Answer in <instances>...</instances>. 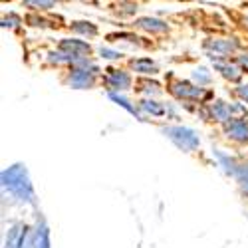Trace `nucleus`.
I'll return each mask as SVG.
<instances>
[{
  "label": "nucleus",
  "mask_w": 248,
  "mask_h": 248,
  "mask_svg": "<svg viewBox=\"0 0 248 248\" xmlns=\"http://www.w3.org/2000/svg\"><path fill=\"white\" fill-rule=\"evenodd\" d=\"M215 66H217V70H220V74L226 79H232V81H236L240 78V74H242L234 64H229V62H215Z\"/></svg>",
  "instance_id": "9b49d317"
},
{
  "label": "nucleus",
  "mask_w": 248,
  "mask_h": 248,
  "mask_svg": "<svg viewBox=\"0 0 248 248\" xmlns=\"http://www.w3.org/2000/svg\"><path fill=\"white\" fill-rule=\"evenodd\" d=\"M234 175H236V179H238V183H240L242 191L248 195V165H238Z\"/></svg>",
  "instance_id": "4468645a"
},
{
  "label": "nucleus",
  "mask_w": 248,
  "mask_h": 248,
  "mask_svg": "<svg viewBox=\"0 0 248 248\" xmlns=\"http://www.w3.org/2000/svg\"><path fill=\"white\" fill-rule=\"evenodd\" d=\"M238 64L248 72V54H244V56H240V58H238Z\"/></svg>",
  "instance_id": "412c9836"
},
{
  "label": "nucleus",
  "mask_w": 248,
  "mask_h": 248,
  "mask_svg": "<svg viewBox=\"0 0 248 248\" xmlns=\"http://www.w3.org/2000/svg\"><path fill=\"white\" fill-rule=\"evenodd\" d=\"M204 48L209 50V56L215 60V58H222L226 54H231L238 48V42L236 40H209L204 44Z\"/></svg>",
  "instance_id": "7ed1b4c3"
},
{
  "label": "nucleus",
  "mask_w": 248,
  "mask_h": 248,
  "mask_svg": "<svg viewBox=\"0 0 248 248\" xmlns=\"http://www.w3.org/2000/svg\"><path fill=\"white\" fill-rule=\"evenodd\" d=\"M92 74H93V72H88V70H74V74L70 76V86H72V88H78V90L90 88V86L93 84Z\"/></svg>",
  "instance_id": "6e6552de"
},
{
  "label": "nucleus",
  "mask_w": 248,
  "mask_h": 248,
  "mask_svg": "<svg viewBox=\"0 0 248 248\" xmlns=\"http://www.w3.org/2000/svg\"><path fill=\"white\" fill-rule=\"evenodd\" d=\"M2 185H4V189H8L20 201L34 202V191H32L28 173L22 165H14V167H10L8 171H4L2 173Z\"/></svg>",
  "instance_id": "f257e3e1"
},
{
  "label": "nucleus",
  "mask_w": 248,
  "mask_h": 248,
  "mask_svg": "<svg viewBox=\"0 0 248 248\" xmlns=\"http://www.w3.org/2000/svg\"><path fill=\"white\" fill-rule=\"evenodd\" d=\"M74 30L76 32H81V34H90V36H95V26L90 24V22H76L74 24Z\"/></svg>",
  "instance_id": "2eb2a0df"
},
{
  "label": "nucleus",
  "mask_w": 248,
  "mask_h": 248,
  "mask_svg": "<svg viewBox=\"0 0 248 248\" xmlns=\"http://www.w3.org/2000/svg\"><path fill=\"white\" fill-rule=\"evenodd\" d=\"M62 50L70 56H74L78 62L81 60V56L90 54V46L86 42H79V40H64V42H62Z\"/></svg>",
  "instance_id": "423d86ee"
},
{
  "label": "nucleus",
  "mask_w": 248,
  "mask_h": 248,
  "mask_svg": "<svg viewBox=\"0 0 248 248\" xmlns=\"http://www.w3.org/2000/svg\"><path fill=\"white\" fill-rule=\"evenodd\" d=\"M195 79L199 81V84H209V81H211V76L209 74H206V70H197L195 72Z\"/></svg>",
  "instance_id": "a211bd4d"
},
{
  "label": "nucleus",
  "mask_w": 248,
  "mask_h": 248,
  "mask_svg": "<svg viewBox=\"0 0 248 248\" xmlns=\"http://www.w3.org/2000/svg\"><path fill=\"white\" fill-rule=\"evenodd\" d=\"M26 6H34V8L44 10V8H52V6H54V2H26Z\"/></svg>",
  "instance_id": "aec40b11"
},
{
  "label": "nucleus",
  "mask_w": 248,
  "mask_h": 248,
  "mask_svg": "<svg viewBox=\"0 0 248 248\" xmlns=\"http://www.w3.org/2000/svg\"><path fill=\"white\" fill-rule=\"evenodd\" d=\"M109 97H111L113 101H117V103H119V106H121V108H125V109H127L129 113L137 115V109H135V108L131 106V103H129V101H127L125 97H121V95H117V93H109Z\"/></svg>",
  "instance_id": "dca6fc26"
},
{
  "label": "nucleus",
  "mask_w": 248,
  "mask_h": 248,
  "mask_svg": "<svg viewBox=\"0 0 248 248\" xmlns=\"http://www.w3.org/2000/svg\"><path fill=\"white\" fill-rule=\"evenodd\" d=\"M32 248H50V242H48V229L44 222L38 224L36 229V234L32 238Z\"/></svg>",
  "instance_id": "1a4fd4ad"
},
{
  "label": "nucleus",
  "mask_w": 248,
  "mask_h": 248,
  "mask_svg": "<svg viewBox=\"0 0 248 248\" xmlns=\"http://www.w3.org/2000/svg\"><path fill=\"white\" fill-rule=\"evenodd\" d=\"M211 111H213V117L218 119V121H229V119H232V117H231V115H232V108L226 106V103H222V101L213 103Z\"/></svg>",
  "instance_id": "9d476101"
},
{
  "label": "nucleus",
  "mask_w": 248,
  "mask_h": 248,
  "mask_svg": "<svg viewBox=\"0 0 248 248\" xmlns=\"http://www.w3.org/2000/svg\"><path fill=\"white\" fill-rule=\"evenodd\" d=\"M106 84L111 88V90H127L131 79L125 72H119V70H109L108 78H106Z\"/></svg>",
  "instance_id": "0eeeda50"
},
{
  "label": "nucleus",
  "mask_w": 248,
  "mask_h": 248,
  "mask_svg": "<svg viewBox=\"0 0 248 248\" xmlns=\"http://www.w3.org/2000/svg\"><path fill=\"white\" fill-rule=\"evenodd\" d=\"M226 135L232 137L234 141H240V143H246L248 141V123L246 121H240V119H234L226 125Z\"/></svg>",
  "instance_id": "39448f33"
},
{
  "label": "nucleus",
  "mask_w": 248,
  "mask_h": 248,
  "mask_svg": "<svg viewBox=\"0 0 248 248\" xmlns=\"http://www.w3.org/2000/svg\"><path fill=\"white\" fill-rule=\"evenodd\" d=\"M141 108L145 109V111H149V113H153V115H161V113H163V108L157 106L155 101H143V103H141Z\"/></svg>",
  "instance_id": "f3484780"
},
{
  "label": "nucleus",
  "mask_w": 248,
  "mask_h": 248,
  "mask_svg": "<svg viewBox=\"0 0 248 248\" xmlns=\"http://www.w3.org/2000/svg\"><path fill=\"white\" fill-rule=\"evenodd\" d=\"M133 70L141 72V74H155L157 72V68H155V64L151 60H137V62H133Z\"/></svg>",
  "instance_id": "ddd939ff"
},
{
  "label": "nucleus",
  "mask_w": 248,
  "mask_h": 248,
  "mask_svg": "<svg viewBox=\"0 0 248 248\" xmlns=\"http://www.w3.org/2000/svg\"><path fill=\"white\" fill-rule=\"evenodd\" d=\"M165 133H167V137L173 143H177L183 151H193L199 147V137L189 127H167Z\"/></svg>",
  "instance_id": "f03ea898"
},
{
  "label": "nucleus",
  "mask_w": 248,
  "mask_h": 248,
  "mask_svg": "<svg viewBox=\"0 0 248 248\" xmlns=\"http://www.w3.org/2000/svg\"><path fill=\"white\" fill-rule=\"evenodd\" d=\"M171 92L181 99H199L204 95V92L201 88H195V86L187 84V81H175L171 86Z\"/></svg>",
  "instance_id": "20e7f679"
},
{
  "label": "nucleus",
  "mask_w": 248,
  "mask_h": 248,
  "mask_svg": "<svg viewBox=\"0 0 248 248\" xmlns=\"http://www.w3.org/2000/svg\"><path fill=\"white\" fill-rule=\"evenodd\" d=\"M99 52H101V56H103V58H109V60H113V58H119V56H121L119 52H113V50H108V48H101Z\"/></svg>",
  "instance_id": "6ab92c4d"
},
{
  "label": "nucleus",
  "mask_w": 248,
  "mask_h": 248,
  "mask_svg": "<svg viewBox=\"0 0 248 248\" xmlns=\"http://www.w3.org/2000/svg\"><path fill=\"white\" fill-rule=\"evenodd\" d=\"M238 95H240L242 99H246V101H248V86H242V88H238Z\"/></svg>",
  "instance_id": "4be33fe9"
},
{
  "label": "nucleus",
  "mask_w": 248,
  "mask_h": 248,
  "mask_svg": "<svg viewBox=\"0 0 248 248\" xmlns=\"http://www.w3.org/2000/svg\"><path fill=\"white\" fill-rule=\"evenodd\" d=\"M137 24L141 28H145V30H151V32H165L167 30V24H163L161 20H155V18H141Z\"/></svg>",
  "instance_id": "f8f14e48"
}]
</instances>
